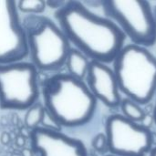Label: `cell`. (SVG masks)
<instances>
[{"label":"cell","instance_id":"obj_1","mask_svg":"<svg viewBox=\"0 0 156 156\" xmlns=\"http://www.w3.org/2000/svg\"><path fill=\"white\" fill-rule=\"evenodd\" d=\"M58 25L70 44L91 60L113 61L125 36L112 21L97 16L80 1H66L55 12Z\"/></svg>","mask_w":156,"mask_h":156},{"label":"cell","instance_id":"obj_2","mask_svg":"<svg viewBox=\"0 0 156 156\" xmlns=\"http://www.w3.org/2000/svg\"><path fill=\"white\" fill-rule=\"evenodd\" d=\"M41 89L45 110L61 127L81 126L92 118L97 100L83 80L69 73H56Z\"/></svg>","mask_w":156,"mask_h":156},{"label":"cell","instance_id":"obj_3","mask_svg":"<svg viewBox=\"0 0 156 156\" xmlns=\"http://www.w3.org/2000/svg\"><path fill=\"white\" fill-rule=\"evenodd\" d=\"M120 90L138 104H146L156 94V58L144 47H123L113 60Z\"/></svg>","mask_w":156,"mask_h":156},{"label":"cell","instance_id":"obj_4","mask_svg":"<svg viewBox=\"0 0 156 156\" xmlns=\"http://www.w3.org/2000/svg\"><path fill=\"white\" fill-rule=\"evenodd\" d=\"M30 62L41 71H55L67 61L70 43L59 26L42 15H28L22 20Z\"/></svg>","mask_w":156,"mask_h":156},{"label":"cell","instance_id":"obj_5","mask_svg":"<svg viewBox=\"0 0 156 156\" xmlns=\"http://www.w3.org/2000/svg\"><path fill=\"white\" fill-rule=\"evenodd\" d=\"M39 94L38 70L31 62L0 64L2 110H28L37 103Z\"/></svg>","mask_w":156,"mask_h":156},{"label":"cell","instance_id":"obj_6","mask_svg":"<svg viewBox=\"0 0 156 156\" xmlns=\"http://www.w3.org/2000/svg\"><path fill=\"white\" fill-rule=\"evenodd\" d=\"M105 13L114 20L134 45L148 47L156 42V18L151 5L144 0L102 2Z\"/></svg>","mask_w":156,"mask_h":156},{"label":"cell","instance_id":"obj_7","mask_svg":"<svg viewBox=\"0 0 156 156\" xmlns=\"http://www.w3.org/2000/svg\"><path fill=\"white\" fill-rule=\"evenodd\" d=\"M108 151L114 156H144L152 149L151 131L123 115H111L105 124Z\"/></svg>","mask_w":156,"mask_h":156},{"label":"cell","instance_id":"obj_8","mask_svg":"<svg viewBox=\"0 0 156 156\" xmlns=\"http://www.w3.org/2000/svg\"><path fill=\"white\" fill-rule=\"evenodd\" d=\"M27 57V38L17 3L0 0V64L22 61Z\"/></svg>","mask_w":156,"mask_h":156},{"label":"cell","instance_id":"obj_9","mask_svg":"<svg viewBox=\"0 0 156 156\" xmlns=\"http://www.w3.org/2000/svg\"><path fill=\"white\" fill-rule=\"evenodd\" d=\"M31 150L37 156H88L84 144L61 132L37 127L30 131Z\"/></svg>","mask_w":156,"mask_h":156},{"label":"cell","instance_id":"obj_10","mask_svg":"<svg viewBox=\"0 0 156 156\" xmlns=\"http://www.w3.org/2000/svg\"><path fill=\"white\" fill-rule=\"evenodd\" d=\"M86 79L87 86L97 101L112 108L121 104L122 98L114 72L105 63L90 60Z\"/></svg>","mask_w":156,"mask_h":156},{"label":"cell","instance_id":"obj_11","mask_svg":"<svg viewBox=\"0 0 156 156\" xmlns=\"http://www.w3.org/2000/svg\"><path fill=\"white\" fill-rule=\"evenodd\" d=\"M65 65L68 68L69 74L76 79L83 80L87 76L90 61L82 52L76 48H71Z\"/></svg>","mask_w":156,"mask_h":156},{"label":"cell","instance_id":"obj_12","mask_svg":"<svg viewBox=\"0 0 156 156\" xmlns=\"http://www.w3.org/2000/svg\"><path fill=\"white\" fill-rule=\"evenodd\" d=\"M120 106L122 108L123 116L132 122H141L145 118V113L140 105L130 99L122 100Z\"/></svg>","mask_w":156,"mask_h":156},{"label":"cell","instance_id":"obj_13","mask_svg":"<svg viewBox=\"0 0 156 156\" xmlns=\"http://www.w3.org/2000/svg\"><path fill=\"white\" fill-rule=\"evenodd\" d=\"M44 106L39 103H36L31 106L25 115V125L28 130H33L40 126V122L44 114Z\"/></svg>","mask_w":156,"mask_h":156},{"label":"cell","instance_id":"obj_14","mask_svg":"<svg viewBox=\"0 0 156 156\" xmlns=\"http://www.w3.org/2000/svg\"><path fill=\"white\" fill-rule=\"evenodd\" d=\"M47 4L42 0H23L17 2L18 11L30 15H39L45 11Z\"/></svg>","mask_w":156,"mask_h":156},{"label":"cell","instance_id":"obj_15","mask_svg":"<svg viewBox=\"0 0 156 156\" xmlns=\"http://www.w3.org/2000/svg\"><path fill=\"white\" fill-rule=\"evenodd\" d=\"M39 127H42V128L49 130V131H56V132H60V130L62 128L60 126V124L56 121V119L46 110L44 111V114H43Z\"/></svg>","mask_w":156,"mask_h":156},{"label":"cell","instance_id":"obj_16","mask_svg":"<svg viewBox=\"0 0 156 156\" xmlns=\"http://www.w3.org/2000/svg\"><path fill=\"white\" fill-rule=\"evenodd\" d=\"M92 147L96 152H98L100 154H104L105 152H107L108 151V142H107L106 135L104 133L97 134L92 140Z\"/></svg>","mask_w":156,"mask_h":156},{"label":"cell","instance_id":"obj_17","mask_svg":"<svg viewBox=\"0 0 156 156\" xmlns=\"http://www.w3.org/2000/svg\"><path fill=\"white\" fill-rule=\"evenodd\" d=\"M0 141L2 143V144H4V145L8 144L10 142V135L7 133H3L1 134V137H0Z\"/></svg>","mask_w":156,"mask_h":156},{"label":"cell","instance_id":"obj_18","mask_svg":"<svg viewBox=\"0 0 156 156\" xmlns=\"http://www.w3.org/2000/svg\"><path fill=\"white\" fill-rule=\"evenodd\" d=\"M16 145L19 146V147H23V146L25 145V144H26V138L23 137L22 135L17 136L16 139Z\"/></svg>","mask_w":156,"mask_h":156},{"label":"cell","instance_id":"obj_19","mask_svg":"<svg viewBox=\"0 0 156 156\" xmlns=\"http://www.w3.org/2000/svg\"><path fill=\"white\" fill-rule=\"evenodd\" d=\"M22 156H33V151L31 149H27V148H25L22 150Z\"/></svg>","mask_w":156,"mask_h":156},{"label":"cell","instance_id":"obj_20","mask_svg":"<svg viewBox=\"0 0 156 156\" xmlns=\"http://www.w3.org/2000/svg\"><path fill=\"white\" fill-rule=\"evenodd\" d=\"M153 118H154V122H155V124H156V101H155V105H154V117H153Z\"/></svg>","mask_w":156,"mask_h":156},{"label":"cell","instance_id":"obj_21","mask_svg":"<svg viewBox=\"0 0 156 156\" xmlns=\"http://www.w3.org/2000/svg\"><path fill=\"white\" fill-rule=\"evenodd\" d=\"M150 156H156V147L151 150V153H150Z\"/></svg>","mask_w":156,"mask_h":156},{"label":"cell","instance_id":"obj_22","mask_svg":"<svg viewBox=\"0 0 156 156\" xmlns=\"http://www.w3.org/2000/svg\"><path fill=\"white\" fill-rule=\"evenodd\" d=\"M154 16H155V18H156V6H155V9H154Z\"/></svg>","mask_w":156,"mask_h":156},{"label":"cell","instance_id":"obj_23","mask_svg":"<svg viewBox=\"0 0 156 156\" xmlns=\"http://www.w3.org/2000/svg\"><path fill=\"white\" fill-rule=\"evenodd\" d=\"M106 156H114V155H112V154H110V155H106Z\"/></svg>","mask_w":156,"mask_h":156}]
</instances>
